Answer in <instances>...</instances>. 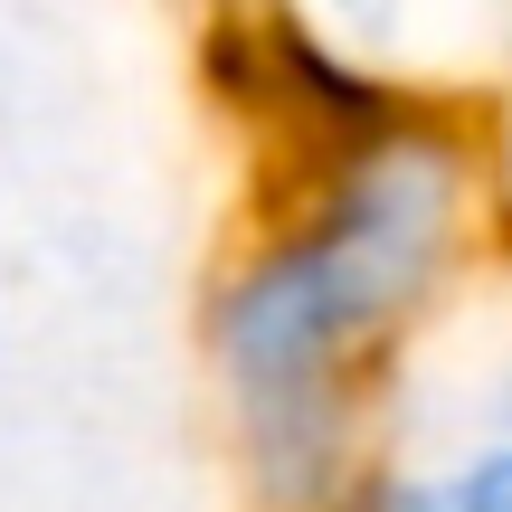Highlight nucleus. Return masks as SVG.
Listing matches in <instances>:
<instances>
[{"label":"nucleus","instance_id":"obj_2","mask_svg":"<svg viewBox=\"0 0 512 512\" xmlns=\"http://www.w3.org/2000/svg\"><path fill=\"white\" fill-rule=\"evenodd\" d=\"M209 86L275 133V162H313V152L380 143V133H399L408 114H418L408 86L380 67V57H361L342 29L294 19V10L228 19V29L209 38Z\"/></svg>","mask_w":512,"mask_h":512},{"label":"nucleus","instance_id":"obj_3","mask_svg":"<svg viewBox=\"0 0 512 512\" xmlns=\"http://www.w3.org/2000/svg\"><path fill=\"white\" fill-rule=\"evenodd\" d=\"M342 512H512V427H484L446 456L370 465Z\"/></svg>","mask_w":512,"mask_h":512},{"label":"nucleus","instance_id":"obj_1","mask_svg":"<svg viewBox=\"0 0 512 512\" xmlns=\"http://www.w3.org/2000/svg\"><path fill=\"white\" fill-rule=\"evenodd\" d=\"M494 219L484 152L446 114L285 162L200 313L256 512H342L399 342L465 285Z\"/></svg>","mask_w":512,"mask_h":512}]
</instances>
